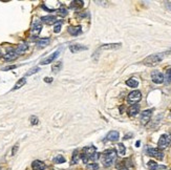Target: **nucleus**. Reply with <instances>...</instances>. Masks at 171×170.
I'll use <instances>...</instances> for the list:
<instances>
[{
    "instance_id": "obj_1",
    "label": "nucleus",
    "mask_w": 171,
    "mask_h": 170,
    "mask_svg": "<svg viewBox=\"0 0 171 170\" xmlns=\"http://www.w3.org/2000/svg\"><path fill=\"white\" fill-rule=\"evenodd\" d=\"M100 158V153L97 152V148L95 146H87L82 149V152L80 154V159L83 161V163L87 164L89 161H97Z\"/></svg>"
},
{
    "instance_id": "obj_2",
    "label": "nucleus",
    "mask_w": 171,
    "mask_h": 170,
    "mask_svg": "<svg viewBox=\"0 0 171 170\" xmlns=\"http://www.w3.org/2000/svg\"><path fill=\"white\" fill-rule=\"evenodd\" d=\"M101 160L105 167H110L116 160V151L114 149L105 150L104 152L102 153Z\"/></svg>"
},
{
    "instance_id": "obj_3",
    "label": "nucleus",
    "mask_w": 171,
    "mask_h": 170,
    "mask_svg": "<svg viewBox=\"0 0 171 170\" xmlns=\"http://www.w3.org/2000/svg\"><path fill=\"white\" fill-rule=\"evenodd\" d=\"M163 60V55L161 54H154V55L148 56L143 60V64H145L147 66H155L159 63H161V61Z\"/></svg>"
},
{
    "instance_id": "obj_4",
    "label": "nucleus",
    "mask_w": 171,
    "mask_h": 170,
    "mask_svg": "<svg viewBox=\"0 0 171 170\" xmlns=\"http://www.w3.org/2000/svg\"><path fill=\"white\" fill-rule=\"evenodd\" d=\"M171 142V134L170 133H164L161 136L159 142H157V146H159V149H164L170 144Z\"/></svg>"
},
{
    "instance_id": "obj_5",
    "label": "nucleus",
    "mask_w": 171,
    "mask_h": 170,
    "mask_svg": "<svg viewBox=\"0 0 171 170\" xmlns=\"http://www.w3.org/2000/svg\"><path fill=\"white\" fill-rule=\"evenodd\" d=\"M141 99H142V94H141L140 90H134V91H131L127 97L128 102H129L131 105H134V104H136L138 102H140Z\"/></svg>"
},
{
    "instance_id": "obj_6",
    "label": "nucleus",
    "mask_w": 171,
    "mask_h": 170,
    "mask_svg": "<svg viewBox=\"0 0 171 170\" xmlns=\"http://www.w3.org/2000/svg\"><path fill=\"white\" fill-rule=\"evenodd\" d=\"M147 154L148 156H152V158H155L157 160H163L164 159V153L161 149L159 148H147Z\"/></svg>"
},
{
    "instance_id": "obj_7",
    "label": "nucleus",
    "mask_w": 171,
    "mask_h": 170,
    "mask_svg": "<svg viewBox=\"0 0 171 170\" xmlns=\"http://www.w3.org/2000/svg\"><path fill=\"white\" fill-rule=\"evenodd\" d=\"M151 80L155 84H162L164 82V75L159 70H154L151 72Z\"/></svg>"
},
{
    "instance_id": "obj_8",
    "label": "nucleus",
    "mask_w": 171,
    "mask_h": 170,
    "mask_svg": "<svg viewBox=\"0 0 171 170\" xmlns=\"http://www.w3.org/2000/svg\"><path fill=\"white\" fill-rule=\"evenodd\" d=\"M41 31H42V23H41L39 20H36L35 22L33 23L32 29H31L32 35L34 36V37H37L38 35L41 33Z\"/></svg>"
},
{
    "instance_id": "obj_9",
    "label": "nucleus",
    "mask_w": 171,
    "mask_h": 170,
    "mask_svg": "<svg viewBox=\"0 0 171 170\" xmlns=\"http://www.w3.org/2000/svg\"><path fill=\"white\" fill-rule=\"evenodd\" d=\"M151 115H152V109L144 110V111L141 113V123H142L143 125H146L148 122L150 121Z\"/></svg>"
},
{
    "instance_id": "obj_10",
    "label": "nucleus",
    "mask_w": 171,
    "mask_h": 170,
    "mask_svg": "<svg viewBox=\"0 0 171 170\" xmlns=\"http://www.w3.org/2000/svg\"><path fill=\"white\" fill-rule=\"evenodd\" d=\"M59 54H60V52H59V51H56V52H54L52 54H50L48 57H46L45 59H43V60L40 62V64L41 65H46V64L52 63V62H54V61L56 60V58L58 57Z\"/></svg>"
},
{
    "instance_id": "obj_11",
    "label": "nucleus",
    "mask_w": 171,
    "mask_h": 170,
    "mask_svg": "<svg viewBox=\"0 0 171 170\" xmlns=\"http://www.w3.org/2000/svg\"><path fill=\"white\" fill-rule=\"evenodd\" d=\"M18 54L16 53V51H14V49H11L10 52H7L5 54V55L3 56V59L5 61H7V62H10V61H14L16 60L18 58Z\"/></svg>"
},
{
    "instance_id": "obj_12",
    "label": "nucleus",
    "mask_w": 171,
    "mask_h": 170,
    "mask_svg": "<svg viewBox=\"0 0 171 170\" xmlns=\"http://www.w3.org/2000/svg\"><path fill=\"white\" fill-rule=\"evenodd\" d=\"M32 168L33 170H44L46 168V165L44 164L42 161H39V160H36L32 163Z\"/></svg>"
},
{
    "instance_id": "obj_13",
    "label": "nucleus",
    "mask_w": 171,
    "mask_h": 170,
    "mask_svg": "<svg viewBox=\"0 0 171 170\" xmlns=\"http://www.w3.org/2000/svg\"><path fill=\"white\" fill-rule=\"evenodd\" d=\"M41 20L42 22L46 23V24H54V23H57V18L56 16H52V15H48V16H43L41 17Z\"/></svg>"
},
{
    "instance_id": "obj_14",
    "label": "nucleus",
    "mask_w": 171,
    "mask_h": 170,
    "mask_svg": "<svg viewBox=\"0 0 171 170\" xmlns=\"http://www.w3.org/2000/svg\"><path fill=\"white\" fill-rule=\"evenodd\" d=\"M87 47L86 46L80 45V44H73V45L69 46V51L73 54H77L79 52H82V51H86Z\"/></svg>"
},
{
    "instance_id": "obj_15",
    "label": "nucleus",
    "mask_w": 171,
    "mask_h": 170,
    "mask_svg": "<svg viewBox=\"0 0 171 170\" xmlns=\"http://www.w3.org/2000/svg\"><path fill=\"white\" fill-rule=\"evenodd\" d=\"M119 137H120V134L116 130H111V131L108 132L107 136H106V139L111 142H116L119 140Z\"/></svg>"
},
{
    "instance_id": "obj_16",
    "label": "nucleus",
    "mask_w": 171,
    "mask_h": 170,
    "mask_svg": "<svg viewBox=\"0 0 171 170\" xmlns=\"http://www.w3.org/2000/svg\"><path fill=\"white\" fill-rule=\"evenodd\" d=\"M140 113V106L138 104H134V105H131V107L128 110V115L130 117H136L138 113Z\"/></svg>"
},
{
    "instance_id": "obj_17",
    "label": "nucleus",
    "mask_w": 171,
    "mask_h": 170,
    "mask_svg": "<svg viewBox=\"0 0 171 170\" xmlns=\"http://www.w3.org/2000/svg\"><path fill=\"white\" fill-rule=\"evenodd\" d=\"M68 33L73 36H78L82 33V27L81 26H70L68 29Z\"/></svg>"
},
{
    "instance_id": "obj_18",
    "label": "nucleus",
    "mask_w": 171,
    "mask_h": 170,
    "mask_svg": "<svg viewBox=\"0 0 171 170\" xmlns=\"http://www.w3.org/2000/svg\"><path fill=\"white\" fill-rule=\"evenodd\" d=\"M49 42H50L49 38H40V39L37 41V46L40 47V48H43V47L48 45Z\"/></svg>"
},
{
    "instance_id": "obj_19",
    "label": "nucleus",
    "mask_w": 171,
    "mask_h": 170,
    "mask_svg": "<svg viewBox=\"0 0 171 170\" xmlns=\"http://www.w3.org/2000/svg\"><path fill=\"white\" fill-rule=\"evenodd\" d=\"M122 44L121 43H110V44H104V45H102L100 48L101 49H116V48H120Z\"/></svg>"
},
{
    "instance_id": "obj_20",
    "label": "nucleus",
    "mask_w": 171,
    "mask_h": 170,
    "mask_svg": "<svg viewBox=\"0 0 171 170\" xmlns=\"http://www.w3.org/2000/svg\"><path fill=\"white\" fill-rule=\"evenodd\" d=\"M29 49V45L26 43H21L17 46V48H16V53H17L18 55H21V54H23L25 53L26 51Z\"/></svg>"
},
{
    "instance_id": "obj_21",
    "label": "nucleus",
    "mask_w": 171,
    "mask_h": 170,
    "mask_svg": "<svg viewBox=\"0 0 171 170\" xmlns=\"http://www.w3.org/2000/svg\"><path fill=\"white\" fill-rule=\"evenodd\" d=\"M83 1H80V0H75V1H72L70 2V9L73 10H79L81 9L83 6Z\"/></svg>"
},
{
    "instance_id": "obj_22",
    "label": "nucleus",
    "mask_w": 171,
    "mask_h": 170,
    "mask_svg": "<svg viewBox=\"0 0 171 170\" xmlns=\"http://www.w3.org/2000/svg\"><path fill=\"white\" fill-rule=\"evenodd\" d=\"M25 83H26V79H25V78L19 79V80L17 81V83H16V84L14 85V87H13V89H12V90L19 89V88H21L22 86H24V85H25Z\"/></svg>"
},
{
    "instance_id": "obj_23",
    "label": "nucleus",
    "mask_w": 171,
    "mask_h": 170,
    "mask_svg": "<svg viewBox=\"0 0 171 170\" xmlns=\"http://www.w3.org/2000/svg\"><path fill=\"white\" fill-rule=\"evenodd\" d=\"M126 85L129 87H132V88H136V87H138V85H139V82H138L136 79L131 78L126 81Z\"/></svg>"
},
{
    "instance_id": "obj_24",
    "label": "nucleus",
    "mask_w": 171,
    "mask_h": 170,
    "mask_svg": "<svg viewBox=\"0 0 171 170\" xmlns=\"http://www.w3.org/2000/svg\"><path fill=\"white\" fill-rule=\"evenodd\" d=\"M79 159H80L79 150H78V149H76L75 151H74V153H73V158H72V163H70V164H72V165L77 164V163H78V161H79Z\"/></svg>"
},
{
    "instance_id": "obj_25",
    "label": "nucleus",
    "mask_w": 171,
    "mask_h": 170,
    "mask_svg": "<svg viewBox=\"0 0 171 170\" xmlns=\"http://www.w3.org/2000/svg\"><path fill=\"white\" fill-rule=\"evenodd\" d=\"M61 68H62V62H61V61L56 62L55 64H52V72H60V70H61Z\"/></svg>"
},
{
    "instance_id": "obj_26",
    "label": "nucleus",
    "mask_w": 171,
    "mask_h": 170,
    "mask_svg": "<svg viewBox=\"0 0 171 170\" xmlns=\"http://www.w3.org/2000/svg\"><path fill=\"white\" fill-rule=\"evenodd\" d=\"M164 81H165L167 84L171 83V68H168L166 70V74H165V76H164Z\"/></svg>"
},
{
    "instance_id": "obj_27",
    "label": "nucleus",
    "mask_w": 171,
    "mask_h": 170,
    "mask_svg": "<svg viewBox=\"0 0 171 170\" xmlns=\"http://www.w3.org/2000/svg\"><path fill=\"white\" fill-rule=\"evenodd\" d=\"M54 163H56V164H62V163H65V158H64L62 154H58V156H55Z\"/></svg>"
},
{
    "instance_id": "obj_28",
    "label": "nucleus",
    "mask_w": 171,
    "mask_h": 170,
    "mask_svg": "<svg viewBox=\"0 0 171 170\" xmlns=\"http://www.w3.org/2000/svg\"><path fill=\"white\" fill-rule=\"evenodd\" d=\"M118 150H119L120 156H125V153H126V148H125V146L122 144V143L118 144Z\"/></svg>"
},
{
    "instance_id": "obj_29",
    "label": "nucleus",
    "mask_w": 171,
    "mask_h": 170,
    "mask_svg": "<svg viewBox=\"0 0 171 170\" xmlns=\"http://www.w3.org/2000/svg\"><path fill=\"white\" fill-rule=\"evenodd\" d=\"M58 12H59V14L61 15L62 17H64V16H66V15H67V10H66V8H65L64 5L60 6V9L58 10Z\"/></svg>"
},
{
    "instance_id": "obj_30",
    "label": "nucleus",
    "mask_w": 171,
    "mask_h": 170,
    "mask_svg": "<svg viewBox=\"0 0 171 170\" xmlns=\"http://www.w3.org/2000/svg\"><path fill=\"white\" fill-rule=\"evenodd\" d=\"M39 70H40V68H39L38 66L33 67V68L29 69V72H26V75H25V76H32V75H34V74H36V72H38Z\"/></svg>"
},
{
    "instance_id": "obj_31",
    "label": "nucleus",
    "mask_w": 171,
    "mask_h": 170,
    "mask_svg": "<svg viewBox=\"0 0 171 170\" xmlns=\"http://www.w3.org/2000/svg\"><path fill=\"white\" fill-rule=\"evenodd\" d=\"M87 169L97 170V169H99V165L97 164V163H89V164H87Z\"/></svg>"
},
{
    "instance_id": "obj_32",
    "label": "nucleus",
    "mask_w": 171,
    "mask_h": 170,
    "mask_svg": "<svg viewBox=\"0 0 171 170\" xmlns=\"http://www.w3.org/2000/svg\"><path fill=\"white\" fill-rule=\"evenodd\" d=\"M150 170H167V166H165V165L157 164L155 166H153V167L151 168Z\"/></svg>"
},
{
    "instance_id": "obj_33",
    "label": "nucleus",
    "mask_w": 171,
    "mask_h": 170,
    "mask_svg": "<svg viewBox=\"0 0 171 170\" xmlns=\"http://www.w3.org/2000/svg\"><path fill=\"white\" fill-rule=\"evenodd\" d=\"M29 121H31V123H32L33 125H37L38 123H39V119H38L37 117H35V115H32V117L29 118Z\"/></svg>"
},
{
    "instance_id": "obj_34",
    "label": "nucleus",
    "mask_w": 171,
    "mask_h": 170,
    "mask_svg": "<svg viewBox=\"0 0 171 170\" xmlns=\"http://www.w3.org/2000/svg\"><path fill=\"white\" fill-rule=\"evenodd\" d=\"M54 32L56 33V34H58V33L61 32V23H57L55 25V27H54Z\"/></svg>"
},
{
    "instance_id": "obj_35",
    "label": "nucleus",
    "mask_w": 171,
    "mask_h": 170,
    "mask_svg": "<svg viewBox=\"0 0 171 170\" xmlns=\"http://www.w3.org/2000/svg\"><path fill=\"white\" fill-rule=\"evenodd\" d=\"M18 148H19V144H15V146L13 147V149H12V156H15L16 153H17V151H18Z\"/></svg>"
},
{
    "instance_id": "obj_36",
    "label": "nucleus",
    "mask_w": 171,
    "mask_h": 170,
    "mask_svg": "<svg viewBox=\"0 0 171 170\" xmlns=\"http://www.w3.org/2000/svg\"><path fill=\"white\" fill-rule=\"evenodd\" d=\"M16 65H11V66H6V67H4V68L2 69V70H10V69H14V68H16Z\"/></svg>"
},
{
    "instance_id": "obj_37",
    "label": "nucleus",
    "mask_w": 171,
    "mask_h": 170,
    "mask_svg": "<svg viewBox=\"0 0 171 170\" xmlns=\"http://www.w3.org/2000/svg\"><path fill=\"white\" fill-rule=\"evenodd\" d=\"M44 81H45V82H52V78H45L44 79Z\"/></svg>"
},
{
    "instance_id": "obj_38",
    "label": "nucleus",
    "mask_w": 171,
    "mask_h": 170,
    "mask_svg": "<svg viewBox=\"0 0 171 170\" xmlns=\"http://www.w3.org/2000/svg\"><path fill=\"white\" fill-rule=\"evenodd\" d=\"M2 57V53H1V51H0V58Z\"/></svg>"
},
{
    "instance_id": "obj_39",
    "label": "nucleus",
    "mask_w": 171,
    "mask_h": 170,
    "mask_svg": "<svg viewBox=\"0 0 171 170\" xmlns=\"http://www.w3.org/2000/svg\"><path fill=\"white\" fill-rule=\"evenodd\" d=\"M121 170H128V169H126V168H123V169H121Z\"/></svg>"
},
{
    "instance_id": "obj_40",
    "label": "nucleus",
    "mask_w": 171,
    "mask_h": 170,
    "mask_svg": "<svg viewBox=\"0 0 171 170\" xmlns=\"http://www.w3.org/2000/svg\"><path fill=\"white\" fill-rule=\"evenodd\" d=\"M0 170H1V169H0Z\"/></svg>"
}]
</instances>
